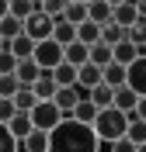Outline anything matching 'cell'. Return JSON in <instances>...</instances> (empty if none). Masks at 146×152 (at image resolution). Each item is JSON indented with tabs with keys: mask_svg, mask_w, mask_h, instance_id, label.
<instances>
[{
	"mask_svg": "<svg viewBox=\"0 0 146 152\" xmlns=\"http://www.w3.org/2000/svg\"><path fill=\"white\" fill-rule=\"evenodd\" d=\"M49 152H101V138L90 124H80L77 118H63L49 132Z\"/></svg>",
	"mask_w": 146,
	"mask_h": 152,
	"instance_id": "obj_1",
	"label": "cell"
},
{
	"mask_svg": "<svg viewBox=\"0 0 146 152\" xmlns=\"http://www.w3.org/2000/svg\"><path fill=\"white\" fill-rule=\"evenodd\" d=\"M94 135L101 138V142H118V138H125V132H129V114L125 111H118V107H104V111H97V118H94Z\"/></svg>",
	"mask_w": 146,
	"mask_h": 152,
	"instance_id": "obj_2",
	"label": "cell"
},
{
	"mask_svg": "<svg viewBox=\"0 0 146 152\" xmlns=\"http://www.w3.org/2000/svg\"><path fill=\"white\" fill-rule=\"evenodd\" d=\"M31 59L42 66V73H52L56 66H63V62H66V48L59 45V42H52V38H45V42H39V45H35V56H31Z\"/></svg>",
	"mask_w": 146,
	"mask_h": 152,
	"instance_id": "obj_3",
	"label": "cell"
},
{
	"mask_svg": "<svg viewBox=\"0 0 146 152\" xmlns=\"http://www.w3.org/2000/svg\"><path fill=\"white\" fill-rule=\"evenodd\" d=\"M63 118H66V114L56 107V100H39V107L31 111V124L42 128V132H52L56 124H63Z\"/></svg>",
	"mask_w": 146,
	"mask_h": 152,
	"instance_id": "obj_4",
	"label": "cell"
},
{
	"mask_svg": "<svg viewBox=\"0 0 146 152\" xmlns=\"http://www.w3.org/2000/svg\"><path fill=\"white\" fill-rule=\"evenodd\" d=\"M52 28H56V21L49 18V14H31V18L24 21V35L35 38V42H45V38H52Z\"/></svg>",
	"mask_w": 146,
	"mask_h": 152,
	"instance_id": "obj_5",
	"label": "cell"
},
{
	"mask_svg": "<svg viewBox=\"0 0 146 152\" xmlns=\"http://www.w3.org/2000/svg\"><path fill=\"white\" fill-rule=\"evenodd\" d=\"M84 97H87V90H80V86H59V94H56V107L70 118V114H73V107H77Z\"/></svg>",
	"mask_w": 146,
	"mask_h": 152,
	"instance_id": "obj_6",
	"label": "cell"
},
{
	"mask_svg": "<svg viewBox=\"0 0 146 152\" xmlns=\"http://www.w3.org/2000/svg\"><path fill=\"white\" fill-rule=\"evenodd\" d=\"M104 83V69L94 66V62H87V66H80L77 69V86L80 90H94V86Z\"/></svg>",
	"mask_w": 146,
	"mask_h": 152,
	"instance_id": "obj_7",
	"label": "cell"
},
{
	"mask_svg": "<svg viewBox=\"0 0 146 152\" xmlns=\"http://www.w3.org/2000/svg\"><path fill=\"white\" fill-rule=\"evenodd\" d=\"M129 90H136L139 97H146V56H139L132 66H129Z\"/></svg>",
	"mask_w": 146,
	"mask_h": 152,
	"instance_id": "obj_8",
	"label": "cell"
},
{
	"mask_svg": "<svg viewBox=\"0 0 146 152\" xmlns=\"http://www.w3.org/2000/svg\"><path fill=\"white\" fill-rule=\"evenodd\" d=\"M87 21H94V24L104 28V24L115 21V7H108L104 0H90V4H87Z\"/></svg>",
	"mask_w": 146,
	"mask_h": 152,
	"instance_id": "obj_9",
	"label": "cell"
},
{
	"mask_svg": "<svg viewBox=\"0 0 146 152\" xmlns=\"http://www.w3.org/2000/svg\"><path fill=\"white\" fill-rule=\"evenodd\" d=\"M35 45H39L35 38H28V35H18V38H14V42L7 45V52H10L14 59H18V62H24V59H31V56H35Z\"/></svg>",
	"mask_w": 146,
	"mask_h": 152,
	"instance_id": "obj_10",
	"label": "cell"
},
{
	"mask_svg": "<svg viewBox=\"0 0 146 152\" xmlns=\"http://www.w3.org/2000/svg\"><path fill=\"white\" fill-rule=\"evenodd\" d=\"M21 80V86H35L42 80V66L35 62V59H24V62H18V73H14Z\"/></svg>",
	"mask_w": 146,
	"mask_h": 152,
	"instance_id": "obj_11",
	"label": "cell"
},
{
	"mask_svg": "<svg viewBox=\"0 0 146 152\" xmlns=\"http://www.w3.org/2000/svg\"><path fill=\"white\" fill-rule=\"evenodd\" d=\"M7 128H10V135H14L18 142H24V138L35 132V124H31V114H21V111H18V114H14V118L7 121Z\"/></svg>",
	"mask_w": 146,
	"mask_h": 152,
	"instance_id": "obj_12",
	"label": "cell"
},
{
	"mask_svg": "<svg viewBox=\"0 0 146 152\" xmlns=\"http://www.w3.org/2000/svg\"><path fill=\"white\" fill-rule=\"evenodd\" d=\"M18 152H49V132L35 128L24 142H18Z\"/></svg>",
	"mask_w": 146,
	"mask_h": 152,
	"instance_id": "obj_13",
	"label": "cell"
},
{
	"mask_svg": "<svg viewBox=\"0 0 146 152\" xmlns=\"http://www.w3.org/2000/svg\"><path fill=\"white\" fill-rule=\"evenodd\" d=\"M52 42H59L63 48L73 45V42H77V24H70V21L59 18V21H56V28H52Z\"/></svg>",
	"mask_w": 146,
	"mask_h": 152,
	"instance_id": "obj_14",
	"label": "cell"
},
{
	"mask_svg": "<svg viewBox=\"0 0 146 152\" xmlns=\"http://www.w3.org/2000/svg\"><path fill=\"white\" fill-rule=\"evenodd\" d=\"M10 100H14V107H18L21 114H31L35 107H39V97H35V90H31V86H21Z\"/></svg>",
	"mask_w": 146,
	"mask_h": 152,
	"instance_id": "obj_15",
	"label": "cell"
},
{
	"mask_svg": "<svg viewBox=\"0 0 146 152\" xmlns=\"http://www.w3.org/2000/svg\"><path fill=\"white\" fill-rule=\"evenodd\" d=\"M139 21V10H136V0H125V4H122V7H115V24H122V28H132V24H136Z\"/></svg>",
	"mask_w": 146,
	"mask_h": 152,
	"instance_id": "obj_16",
	"label": "cell"
},
{
	"mask_svg": "<svg viewBox=\"0 0 146 152\" xmlns=\"http://www.w3.org/2000/svg\"><path fill=\"white\" fill-rule=\"evenodd\" d=\"M66 62L70 66H87L90 62V45H84V42H73V45H66Z\"/></svg>",
	"mask_w": 146,
	"mask_h": 152,
	"instance_id": "obj_17",
	"label": "cell"
},
{
	"mask_svg": "<svg viewBox=\"0 0 146 152\" xmlns=\"http://www.w3.org/2000/svg\"><path fill=\"white\" fill-rule=\"evenodd\" d=\"M31 90H35V97H39V100H56V94H59V83L52 80V73H42V80H39L35 86H31Z\"/></svg>",
	"mask_w": 146,
	"mask_h": 152,
	"instance_id": "obj_18",
	"label": "cell"
},
{
	"mask_svg": "<svg viewBox=\"0 0 146 152\" xmlns=\"http://www.w3.org/2000/svg\"><path fill=\"white\" fill-rule=\"evenodd\" d=\"M97 111H101V107H97L94 100H90V97H84V100H80L77 107H73V114H70V118H77L80 124H94V118H97Z\"/></svg>",
	"mask_w": 146,
	"mask_h": 152,
	"instance_id": "obj_19",
	"label": "cell"
},
{
	"mask_svg": "<svg viewBox=\"0 0 146 152\" xmlns=\"http://www.w3.org/2000/svg\"><path fill=\"white\" fill-rule=\"evenodd\" d=\"M104 83L111 86V90H118V86H125V83H129V66H118V62L104 66Z\"/></svg>",
	"mask_w": 146,
	"mask_h": 152,
	"instance_id": "obj_20",
	"label": "cell"
},
{
	"mask_svg": "<svg viewBox=\"0 0 146 152\" xmlns=\"http://www.w3.org/2000/svg\"><path fill=\"white\" fill-rule=\"evenodd\" d=\"M139 56H143V48H136L132 42H118V45H115V62H118V66H132Z\"/></svg>",
	"mask_w": 146,
	"mask_h": 152,
	"instance_id": "obj_21",
	"label": "cell"
},
{
	"mask_svg": "<svg viewBox=\"0 0 146 152\" xmlns=\"http://www.w3.org/2000/svg\"><path fill=\"white\" fill-rule=\"evenodd\" d=\"M18 35H24V21L10 18V14H7V18H0V38H4L7 45H10V42H14Z\"/></svg>",
	"mask_w": 146,
	"mask_h": 152,
	"instance_id": "obj_22",
	"label": "cell"
},
{
	"mask_svg": "<svg viewBox=\"0 0 146 152\" xmlns=\"http://www.w3.org/2000/svg\"><path fill=\"white\" fill-rule=\"evenodd\" d=\"M136 104H139V94H136V90H129V86H118V90H115V107H118V111L132 114Z\"/></svg>",
	"mask_w": 146,
	"mask_h": 152,
	"instance_id": "obj_23",
	"label": "cell"
},
{
	"mask_svg": "<svg viewBox=\"0 0 146 152\" xmlns=\"http://www.w3.org/2000/svg\"><path fill=\"white\" fill-rule=\"evenodd\" d=\"M90 62H94V66H111V62H115V48L111 45H104V42H97V45H90Z\"/></svg>",
	"mask_w": 146,
	"mask_h": 152,
	"instance_id": "obj_24",
	"label": "cell"
},
{
	"mask_svg": "<svg viewBox=\"0 0 146 152\" xmlns=\"http://www.w3.org/2000/svg\"><path fill=\"white\" fill-rule=\"evenodd\" d=\"M87 97L94 100L97 107H101V111H104V107H115V90H111L108 83H101V86H94V90H87Z\"/></svg>",
	"mask_w": 146,
	"mask_h": 152,
	"instance_id": "obj_25",
	"label": "cell"
},
{
	"mask_svg": "<svg viewBox=\"0 0 146 152\" xmlns=\"http://www.w3.org/2000/svg\"><path fill=\"white\" fill-rule=\"evenodd\" d=\"M101 42L115 48L118 42H129V31L122 28V24H115V21H111V24H104V28H101Z\"/></svg>",
	"mask_w": 146,
	"mask_h": 152,
	"instance_id": "obj_26",
	"label": "cell"
},
{
	"mask_svg": "<svg viewBox=\"0 0 146 152\" xmlns=\"http://www.w3.org/2000/svg\"><path fill=\"white\" fill-rule=\"evenodd\" d=\"M77 42H84V45H97V42H101V24L84 21V24L77 28Z\"/></svg>",
	"mask_w": 146,
	"mask_h": 152,
	"instance_id": "obj_27",
	"label": "cell"
},
{
	"mask_svg": "<svg viewBox=\"0 0 146 152\" xmlns=\"http://www.w3.org/2000/svg\"><path fill=\"white\" fill-rule=\"evenodd\" d=\"M31 14H39V4H35V0H10V18L28 21Z\"/></svg>",
	"mask_w": 146,
	"mask_h": 152,
	"instance_id": "obj_28",
	"label": "cell"
},
{
	"mask_svg": "<svg viewBox=\"0 0 146 152\" xmlns=\"http://www.w3.org/2000/svg\"><path fill=\"white\" fill-rule=\"evenodd\" d=\"M125 138H129V142H136V145L146 142V121H143V118L129 114V132H125Z\"/></svg>",
	"mask_w": 146,
	"mask_h": 152,
	"instance_id": "obj_29",
	"label": "cell"
},
{
	"mask_svg": "<svg viewBox=\"0 0 146 152\" xmlns=\"http://www.w3.org/2000/svg\"><path fill=\"white\" fill-rule=\"evenodd\" d=\"M52 80H56L59 86H77V66H70V62L56 66L52 69Z\"/></svg>",
	"mask_w": 146,
	"mask_h": 152,
	"instance_id": "obj_30",
	"label": "cell"
},
{
	"mask_svg": "<svg viewBox=\"0 0 146 152\" xmlns=\"http://www.w3.org/2000/svg\"><path fill=\"white\" fill-rule=\"evenodd\" d=\"M63 21H70V24H84V21H87V4H73V0H70L66 4V10H63Z\"/></svg>",
	"mask_w": 146,
	"mask_h": 152,
	"instance_id": "obj_31",
	"label": "cell"
},
{
	"mask_svg": "<svg viewBox=\"0 0 146 152\" xmlns=\"http://www.w3.org/2000/svg\"><path fill=\"white\" fill-rule=\"evenodd\" d=\"M129 42L136 48H143V56H146V18H139L132 28H129Z\"/></svg>",
	"mask_w": 146,
	"mask_h": 152,
	"instance_id": "obj_32",
	"label": "cell"
},
{
	"mask_svg": "<svg viewBox=\"0 0 146 152\" xmlns=\"http://www.w3.org/2000/svg\"><path fill=\"white\" fill-rule=\"evenodd\" d=\"M66 4H70V0H42V4H39V14H49L52 21H59L63 10H66Z\"/></svg>",
	"mask_w": 146,
	"mask_h": 152,
	"instance_id": "obj_33",
	"label": "cell"
},
{
	"mask_svg": "<svg viewBox=\"0 0 146 152\" xmlns=\"http://www.w3.org/2000/svg\"><path fill=\"white\" fill-rule=\"evenodd\" d=\"M21 90V80L14 73H7V76H0V97H14Z\"/></svg>",
	"mask_w": 146,
	"mask_h": 152,
	"instance_id": "obj_34",
	"label": "cell"
},
{
	"mask_svg": "<svg viewBox=\"0 0 146 152\" xmlns=\"http://www.w3.org/2000/svg\"><path fill=\"white\" fill-rule=\"evenodd\" d=\"M0 152H18V138L10 135L7 124H0Z\"/></svg>",
	"mask_w": 146,
	"mask_h": 152,
	"instance_id": "obj_35",
	"label": "cell"
},
{
	"mask_svg": "<svg viewBox=\"0 0 146 152\" xmlns=\"http://www.w3.org/2000/svg\"><path fill=\"white\" fill-rule=\"evenodd\" d=\"M18 114V107H14V100L10 97H0V124H7L10 118Z\"/></svg>",
	"mask_w": 146,
	"mask_h": 152,
	"instance_id": "obj_36",
	"label": "cell"
},
{
	"mask_svg": "<svg viewBox=\"0 0 146 152\" xmlns=\"http://www.w3.org/2000/svg\"><path fill=\"white\" fill-rule=\"evenodd\" d=\"M7 73H18V59L10 52H0V76H7Z\"/></svg>",
	"mask_w": 146,
	"mask_h": 152,
	"instance_id": "obj_37",
	"label": "cell"
},
{
	"mask_svg": "<svg viewBox=\"0 0 146 152\" xmlns=\"http://www.w3.org/2000/svg\"><path fill=\"white\" fill-rule=\"evenodd\" d=\"M139 145L136 142H129V138H118V142H111V152H136Z\"/></svg>",
	"mask_w": 146,
	"mask_h": 152,
	"instance_id": "obj_38",
	"label": "cell"
},
{
	"mask_svg": "<svg viewBox=\"0 0 146 152\" xmlns=\"http://www.w3.org/2000/svg\"><path fill=\"white\" fill-rule=\"evenodd\" d=\"M132 114H136V118H143V121H146V97H139V104H136V111H132Z\"/></svg>",
	"mask_w": 146,
	"mask_h": 152,
	"instance_id": "obj_39",
	"label": "cell"
},
{
	"mask_svg": "<svg viewBox=\"0 0 146 152\" xmlns=\"http://www.w3.org/2000/svg\"><path fill=\"white\" fill-rule=\"evenodd\" d=\"M10 14V0H0V18H7Z\"/></svg>",
	"mask_w": 146,
	"mask_h": 152,
	"instance_id": "obj_40",
	"label": "cell"
},
{
	"mask_svg": "<svg viewBox=\"0 0 146 152\" xmlns=\"http://www.w3.org/2000/svg\"><path fill=\"white\" fill-rule=\"evenodd\" d=\"M136 10H139V18H146V0H136Z\"/></svg>",
	"mask_w": 146,
	"mask_h": 152,
	"instance_id": "obj_41",
	"label": "cell"
},
{
	"mask_svg": "<svg viewBox=\"0 0 146 152\" xmlns=\"http://www.w3.org/2000/svg\"><path fill=\"white\" fill-rule=\"evenodd\" d=\"M108 7H122V4H125V0H104Z\"/></svg>",
	"mask_w": 146,
	"mask_h": 152,
	"instance_id": "obj_42",
	"label": "cell"
},
{
	"mask_svg": "<svg viewBox=\"0 0 146 152\" xmlns=\"http://www.w3.org/2000/svg\"><path fill=\"white\" fill-rule=\"evenodd\" d=\"M0 52H7V42H4V38H0Z\"/></svg>",
	"mask_w": 146,
	"mask_h": 152,
	"instance_id": "obj_43",
	"label": "cell"
},
{
	"mask_svg": "<svg viewBox=\"0 0 146 152\" xmlns=\"http://www.w3.org/2000/svg\"><path fill=\"white\" fill-rule=\"evenodd\" d=\"M136 152H146V142H143V145H139V149H136Z\"/></svg>",
	"mask_w": 146,
	"mask_h": 152,
	"instance_id": "obj_44",
	"label": "cell"
},
{
	"mask_svg": "<svg viewBox=\"0 0 146 152\" xmlns=\"http://www.w3.org/2000/svg\"><path fill=\"white\" fill-rule=\"evenodd\" d=\"M73 4H90V0H73Z\"/></svg>",
	"mask_w": 146,
	"mask_h": 152,
	"instance_id": "obj_45",
	"label": "cell"
},
{
	"mask_svg": "<svg viewBox=\"0 0 146 152\" xmlns=\"http://www.w3.org/2000/svg\"><path fill=\"white\" fill-rule=\"evenodd\" d=\"M35 4H42V0H35Z\"/></svg>",
	"mask_w": 146,
	"mask_h": 152,
	"instance_id": "obj_46",
	"label": "cell"
}]
</instances>
